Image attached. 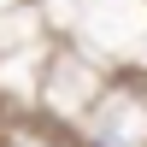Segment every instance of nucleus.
<instances>
[]
</instances>
